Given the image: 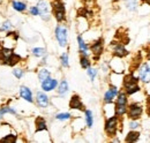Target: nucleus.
<instances>
[{"mask_svg": "<svg viewBox=\"0 0 150 143\" xmlns=\"http://www.w3.org/2000/svg\"><path fill=\"white\" fill-rule=\"evenodd\" d=\"M139 81L140 79L134 76L133 73H129L127 74L124 80H122V88H124V91L127 93V96L129 95H134L135 92L140 91V86H139Z\"/></svg>", "mask_w": 150, "mask_h": 143, "instance_id": "f257e3e1", "label": "nucleus"}, {"mask_svg": "<svg viewBox=\"0 0 150 143\" xmlns=\"http://www.w3.org/2000/svg\"><path fill=\"white\" fill-rule=\"evenodd\" d=\"M115 98L117 101L114 104V114L118 118H121L122 115L126 114V111H127V105H128L127 93L125 91H119Z\"/></svg>", "mask_w": 150, "mask_h": 143, "instance_id": "f03ea898", "label": "nucleus"}, {"mask_svg": "<svg viewBox=\"0 0 150 143\" xmlns=\"http://www.w3.org/2000/svg\"><path fill=\"white\" fill-rule=\"evenodd\" d=\"M51 8H52V14L58 23H62L66 21V7L61 0H52Z\"/></svg>", "mask_w": 150, "mask_h": 143, "instance_id": "7ed1b4c3", "label": "nucleus"}, {"mask_svg": "<svg viewBox=\"0 0 150 143\" xmlns=\"http://www.w3.org/2000/svg\"><path fill=\"white\" fill-rule=\"evenodd\" d=\"M118 125H119V118L114 114L111 115L106 119L105 121V125H104V130L106 133V135L109 137H113L117 135V132H118Z\"/></svg>", "mask_w": 150, "mask_h": 143, "instance_id": "20e7f679", "label": "nucleus"}, {"mask_svg": "<svg viewBox=\"0 0 150 143\" xmlns=\"http://www.w3.org/2000/svg\"><path fill=\"white\" fill-rule=\"evenodd\" d=\"M56 34V39L59 44V46L61 47H66L68 44V34H67V28L62 24H59L56 27L54 30Z\"/></svg>", "mask_w": 150, "mask_h": 143, "instance_id": "39448f33", "label": "nucleus"}, {"mask_svg": "<svg viewBox=\"0 0 150 143\" xmlns=\"http://www.w3.org/2000/svg\"><path fill=\"white\" fill-rule=\"evenodd\" d=\"M143 113V107L139 103H131L129 105H127V111L126 114L131 120H137L142 117Z\"/></svg>", "mask_w": 150, "mask_h": 143, "instance_id": "423d86ee", "label": "nucleus"}, {"mask_svg": "<svg viewBox=\"0 0 150 143\" xmlns=\"http://www.w3.org/2000/svg\"><path fill=\"white\" fill-rule=\"evenodd\" d=\"M89 50L91 51V53L94 54L95 60H98L99 57L104 52V39L100 37L98 39H96L94 43L89 46Z\"/></svg>", "mask_w": 150, "mask_h": 143, "instance_id": "0eeeda50", "label": "nucleus"}, {"mask_svg": "<svg viewBox=\"0 0 150 143\" xmlns=\"http://www.w3.org/2000/svg\"><path fill=\"white\" fill-rule=\"evenodd\" d=\"M111 47H112L113 55L117 57V58H124L128 54V51L126 50L124 44L120 43V42H113L111 44Z\"/></svg>", "mask_w": 150, "mask_h": 143, "instance_id": "6e6552de", "label": "nucleus"}, {"mask_svg": "<svg viewBox=\"0 0 150 143\" xmlns=\"http://www.w3.org/2000/svg\"><path fill=\"white\" fill-rule=\"evenodd\" d=\"M14 54V49L13 47H7V46H1L0 47V62L2 65H8L9 59Z\"/></svg>", "mask_w": 150, "mask_h": 143, "instance_id": "1a4fd4ad", "label": "nucleus"}, {"mask_svg": "<svg viewBox=\"0 0 150 143\" xmlns=\"http://www.w3.org/2000/svg\"><path fill=\"white\" fill-rule=\"evenodd\" d=\"M139 79L144 82V83H148L150 82V67L147 62L142 64L139 68Z\"/></svg>", "mask_w": 150, "mask_h": 143, "instance_id": "9d476101", "label": "nucleus"}, {"mask_svg": "<svg viewBox=\"0 0 150 143\" xmlns=\"http://www.w3.org/2000/svg\"><path fill=\"white\" fill-rule=\"evenodd\" d=\"M36 104L40 108H46L50 104L49 96L45 93V91H37L36 93Z\"/></svg>", "mask_w": 150, "mask_h": 143, "instance_id": "9b49d317", "label": "nucleus"}, {"mask_svg": "<svg viewBox=\"0 0 150 143\" xmlns=\"http://www.w3.org/2000/svg\"><path fill=\"white\" fill-rule=\"evenodd\" d=\"M19 93H20V97L28 102V103H34V96H33V91L30 88H28L27 86H21L19 90Z\"/></svg>", "mask_w": 150, "mask_h": 143, "instance_id": "f8f14e48", "label": "nucleus"}, {"mask_svg": "<svg viewBox=\"0 0 150 143\" xmlns=\"http://www.w3.org/2000/svg\"><path fill=\"white\" fill-rule=\"evenodd\" d=\"M118 92H119V89L115 86H110L109 89L106 90V92L104 93V103L105 104H111L113 99L117 97Z\"/></svg>", "mask_w": 150, "mask_h": 143, "instance_id": "ddd939ff", "label": "nucleus"}, {"mask_svg": "<svg viewBox=\"0 0 150 143\" xmlns=\"http://www.w3.org/2000/svg\"><path fill=\"white\" fill-rule=\"evenodd\" d=\"M69 108H72V110H79V111H84L86 110V106L82 103V101H81V98H80L79 95H73L71 97Z\"/></svg>", "mask_w": 150, "mask_h": 143, "instance_id": "4468645a", "label": "nucleus"}, {"mask_svg": "<svg viewBox=\"0 0 150 143\" xmlns=\"http://www.w3.org/2000/svg\"><path fill=\"white\" fill-rule=\"evenodd\" d=\"M40 83H42V89H43V91H45V92L52 91V90H54L58 87V81H57L56 79H52L51 76L47 77L46 80H44Z\"/></svg>", "mask_w": 150, "mask_h": 143, "instance_id": "2eb2a0df", "label": "nucleus"}, {"mask_svg": "<svg viewBox=\"0 0 150 143\" xmlns=\"http://www.w3.org/2000/svg\"><path fill=\"white\" fill-rule=\"evenodd\" d=\"M5 114H12V115H15V117L19 115L18 111L14 107L9 106V105H2V106H0V120L4 119Z\"/></svg>", "mask_w": 150, "mask_h": 143, "instance_id": "dca6fc26", "label": "nucleus"}, {"mask_svg": "<svg viewBox=\"0 0 150 143\" xmlns=\"http://www.w3.org/2000/svg\"><path fill=\"white\" fill-rule=\"evenodd\" d=\"M35 126H36V129H35L36 133L43 132V130H47L46 120H45L43 117H37V118L35 119Z\"/></svg>", "mask_w": 150, "mask_h": 143, "instance_id": "f3484780", "label": "nucleus"}, {"mask_svg": "<svg viewBox=\"0 0 150 143\" xmlns=\"http://www.w3.org/2000/svg\"><path fill=\"white\" fill-rule=\"evenodd\" d=\"M77 44H79V51H80V53L89 55V53H88V51H89V45L84 42V39L82 38L81 35L77 36Z\"/></svg>", "mask_w": 150, "mask_h": 143, "instance_id": "a211bd4d", "label": "nucleus"}, {"mask_svg": "<svg viewBox=\"0 0 150 143\" xmlns=\"http://www.w3.org/2000/svg\"><path fill=\"white\" fill-rule=\"evenodd\" d=\"M36 6L39 9V15L50 14V5H49V2L46 0H39Z\"/></svg>", "mask_w": 150, "mask_h": 143, "instance_id": "6ab92c4d", "label": "nucleus"}, {"mask_svg": "<svg viewBox=\"0 0 150 143\" xmlns=\"http://www.w3.org/2000/svg\"><path fill=\"white\" fill-rule=\"evenodd\" d=\"M12 8L16 12L24 13L27 11V4L24 1H21V0H13L12 1Z\"/></svg>", "mask_w": 150, "mask_h": 143, "instance_id": "aec40b11", "label": "nucleus"}, {"mask_svg": "<svg viewBox=\"0 0 150 143\" xmlns=\"http://www.w3.org/2000/svg\"><path fill=\"white\" fill-rule=\"evenodd\" d=\"M69 90V87H68V82L66 80H62L60 83H58V93L60 96H65Z\"/></svg>", "mask_w": 150, "mask_h": 143, "instance_id": "412c9836", "label": "nucleus"}, {"mask_svg": "<svg viewBox=\"0 0 150 143\" xmlns=\"http://www.w3.org/2000/svg\"><path fill=\"white\" fill-rule=\"evenodd\" d=\"M16 141H18V135L15 133L7 134L0 139V143H15Z\"/></svg>", "mask_w": 150, "mask_h": 143, "instance_id": "4be33fe9", "label": "nucleus"}, {"mask_svg": "<svg viewBox=\"0 0 150 143\" xmlns=\"http://www.w3.org/2000/svg\"><path fill=\"white\" fill-rule=\"evenodd\" d=\"M139 137H140V133L139 132H135L134 129H132L131 132L126 135L125 141L126 142H136L139 140Z\"/></svg>", "mask_w": 150, "mask_h": 143, "instance_id": "5701e85b", "label": "nucleus"}, {"mask_svg": "<svg viewBox=\"0 0 150 143\" xmlns=\"http://www.w3.org/2000/svg\"><path fill=\"white\" fill-rule=\"evenodd\" d=\"M80 65H81V67H82L83 69L89 68V67H90V65H91L89 57H88V55H86V54H81V55H80Z\"/></svg>", "mask_w": 150, "mask_h": 143, "instance_id": "b1692460", "label": "nucleus"}, {"mask_svg": "<svg viewBox=\"0 0 150 143\" xmlns=\"http://www.w3.org/2000/svg\"><path fill=\"white\" fill-rule=\"evenodd\" d=\"M37 76H38L39 82H43L44 80H46L47 77H50V76H51V73H50L49 69H46V68H40L37 73Z\"/></svg>", "mask_w": 150, "mask_h": 143, "instance_id": "393cba45", "label": "nucleus"}, {"mask_svg": "<svg viewBox=\"0 0 150 143\" xmlns=\"http://www.w3.org/2000/svg\"><path fill=\"white\" fill-rule=\"evenodd\" d=\"M84 113H86V122H87V127L91 128L94 125V114L90 110H84Z\"/></svg>", "mask_w": 150, "mask_h": 143, "instance_id": "a878e982", "label": "nucleus"}, {"mask_svg": "<svg viewBox=\"0 0 150 143\" xmlns=\"http://www.w3.org/2000/svg\"><path fill=\"white\" fill-rule=\"evenodd\" d=\"M13 27H14V24H13L12 21H9V20H5V21L0 24V31H6V33H7V31L12 30Z\"/></svg>", "mask_w": 150, "mask_h": 143, "instance_id": "bb28decb", "label": "nucleus"}, {"mask_svg": "<svg viewBox=\"0 0 150 143\" xmlns=\"http://www.w3.org/2000/svg\"><path fill=\"white\" fill-rule=\"evenodd\" d=\"M31 53L36 58H43L44 55H46V50L44 47H34L31 50Z\"/></svg>", "mask_w": 150, "mask_h": 143, "instance_id": "cd10ccee", "label": "nucleus"}, {"mask_svg": "<svg viewBox=\"0 0 150 143\" xmlns=\"http://www.w3.org/2000/svg\"><path fill=\"white\" fill-rule=\"evenodd\" d=\"M60 64L65 68L69 67V59H68V53L67 52H64V53L60 55Z\"/></svg>", "mask_w": 150, "mask_h": 143, "instance_id": "c85d7f7f", "label": "nucleus"}, {"mask_svg": "<svg viewBox=\"0 0 150 143\" xmlns=\"http://www.w3.org/2000/svg\"><path fill=\"white\" fill-rule=\"evenodd\" d=\"M71 118H72V114L68 112H61L56 115V119L59 121H66V120H69Z\"/></svg>", "mask_w": 150, "mask_h": 143, "instance_id": "c756f323", "label": "nucleus"}, {"mask_svg": "<svg viewBox=\"0 0 150 143\" xmlns=\"http://www.w3.org/2000/svg\"><path fill=\"white\" fill-rule=\"evenodd\" d=\"M125 5L131 12H134L137 8V0H125Z\"/></svg>", "mask_w": 150, "mask_h": 143, "instance_id": "7c9ffc66", "label": "nucleus"}, {"mask_svg": "<svg viewBox=\"0 0 150 143\" xmlns=\"http://www.w3.org/2000/svg\"><path fill=\"white\" fill-rule=\"evenodd\" d=\"M13 75L18 79V80H21L23 76H24V71L22 68H14L13 69Z\"/></svg>", "mask_w": 150, "mask_h": 143, "instance_id": "2f4dec72", "label": "nucleus"}, {"mask_svg": "<svg viewBox=\"0 0 150 143\" xmlns=\"http://www.w3.org/2000/svg\"><path fill=\"white\" fill-rule=\"evenodd\" d=\"M88 71H87V73H88V76L90 77V80L91 81H94L95 79H96V76H97V69L96 68H93V67H89V68H87Z\"/></svg>", "mask_w": 150, "mask_h": 143, "instance_id": "473e14b6", "label": "nucleus"}, {"mask_svg": "<svg viewBox=\"0 0 150 143\" xmlns=\"http://www.w3.org/2000/svg\"><path fill=\"white\" fill-rule=\"evenodd\" d=\"M29 13L33 16H37L39 15V9L37 8V6H31V7H29Z\"/></svg>", "mask_w": 150, "mask_h": 143, "instance_id": "72a5a7b5", "label": "nucleus"}, {"mask_svg": "<svg viewBox=\"0 0 150 143\" xmlns=\"http://www.w3.org/2000/svg\"><path fill=\"white\" fill-rule=\"evenodd\" d=\"M139 126H140V124L137 122V120H132L129 122V128L131 129H136V128H139Z\"/></svg>", "mask_w": 150, "mask_h": 143, "instance_id": "f704fd0d", "label": "nucleus"}, {"mask_svg": "<svg viewBox=\"0 0 150 143\" xmlns=\"http://www.w3.org/2000/svg\"><path fill=\"white\" fill-rule=\"evenodd\" d=\"M142 1H143V2H146V4H148V5L150 6V0H142Z\"/></svg>", "mask_w": 150, "mask_h": 143, "instance_id": "c9c22d12", "label": "nucleus"}, {"mask_svg": "<svg viewBox=\"0 0 150 143\" xmlns=\"http://www.w3.org/2000/svg\"><path fill=\"white\" fill-rule=\"evenodd\" d=\"M1 46H2V44H1V40H0V47H1Z\"/></svg>", "mask_w": 150, "mask_h": 143, "instance_id": "e433bc0d", "label": "nucleus"}]
</instances>
